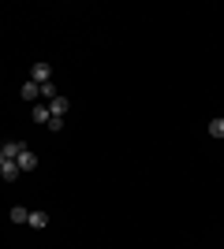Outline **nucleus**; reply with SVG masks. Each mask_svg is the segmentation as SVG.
<instances>
[{
  "label": "nucleus",
  "mask_w": 224,
  "mask_h": 249,
  "mask_svg": "<svg viewBox=\"0 0 224 249\" xmlns=\"http://www.w3.org/2000/svg\"><path fill=\"white\" fill-rule=\"evenodd\" d=\"M209 134H213V138H224V119H209Z\"/></svg>",
  "instance_id": "10"
},
{
  "label": "nucleus",
  "mask_w": 224,
  "mask_h": 249,
  "mask_svg": "<svg viewBox=\"0 0 224 249\" xmlns=\"http://www.w3.org/2000/svg\"><path fill=\"white\" fill-rule=\"evenodd\" d=\"M38 97H41V86L26 78V82H22V101H38Z\"/></svg>",
  "instance_id": "8"
},
{
  "label": "nucleus",
  "mask_w": 224,
  "mask_h": 249,
  "mask_svg": "<svg viewBox=\"0 0 224 249\" xmlns=\"http://www.w3.org/2000/svg\"><path fill=\"white\" fill-rule=\"evenodd\" d=\"M30 82H38V86H45V82H53V67H49V63L45 60H38L30 67Z\"/></svg>",
  "instance_id": "1"
},
{
  "label": "nucleus",
  "mask_w": 224,
  "mask_h": 249,
  "mask_svg": "<svg viewBox=\"0 0 224 249\" xmlns=\"http://www.w3.org/2000/svg\"><path fill=\"white\" fill-rule=\"evenodd\" d=\"M26 219H30V208H22V205L11 208V223H26Z\"/></svg>",
  "instance_id": "9"
},
{
  "label": "nucleus",
  "mask_w": 224,
  "mask_h": 249,
  "mask_svg": "<svg viewBox=\"0 0 224 249\" xmlns=\"http://www.w3.org/2000/svg\"><path fill=\"white\" fill-rule=\"evenodd\" d=\"M19 175H22V171H19L15 160H4V164H0V178H4V182H15Z\"/></svg>",
  "instance_id": "3"
},
{
  "label": "nucleus",
  "mask_w": 224,
  "mask_h": 249,
  "mask_svg": "<svg viewBox=\"0 0 224 249\" xmlns=\"http://www.w3.org/2000/svg\"><path fill=\"white\" fill-rule=\"evenodd\" d=\"M4 160H8V156H4V149H0V164H4Z\"/></svg>",
  "instance_id": "13"
},
{
  "label": "nucleus",
  "mask_w": 224,
  "mask_h": 249,
  "mask_svg": "<svg viewBox=\"0 0 224 249\" xmlns=\"http://www.w3.org/2000/svg\"><path fill=\"white\" fill-rule=\"evenodd\" d=\"M45 126H49V130H64V115H53V119H49Z\"/></svg>",
  "instance_id": "11"
},
{
  "label": "nucleus",
  "mask_w": 224,
  "mask_h": 249,
  "mask_svg": "<svg viewBox=\"0 0 224 249\" xmlns=\"http://www.w3.org/2000/svg\"><path fill=\"white\" fill-rule=\"evenodd\" d=\"M45 104H49V112H53V115H67V108H71V101L60 97V93H56L53 101H45Z\"/></svg>",
  "instance_id": "4"
},
{
  "label": "nucleus",
  "mask_w": 224,
  "mask_h": 249,
  "mask_svg": "<svg viewBox=\"0 0 224 249\" xmlns=\"http://www.w3.org/2000/svg\"><path fill=\"white\" fill-rule=\"evenodd\" d=\"M15 164H19V171H34V167H38V153H30V149H26Z\"/></svg>",
  "instance_id": "7"
},
{
  "label": "nucleus",
  "mask_w": 224,
  "mask_h": 249,
  "mask_svg": "<svg viewBox=\"0 0 224 249\" xmlns=\"http://www.w3.org/2000/svg\"><path fill=\"white\" fill-rule=\"evenodd\" d=\"M0 149H4V156H8V160H19V156L26 153V145H22V142H4Z\"/></svg>",
  "instance_id": "6"
},
{
  "label": "nucleus",
  "mask_w": 224,
  "mask_h": 249,
  "mask_svg": "<svg viewBox=\"0 0 224 249\" xmlns=\"http://www.w3.org/2000/svg\"><path fill=\"white\" fill-rule=\"evenodd\" d=\"M26 223H30L34 231H45V227H49V212H41V208H34V212H30V219H26Z\"/></svg>",
  "instance_id": "5"
},
{
  "label": "nucleus",
  "mask_w": 224,
  "mask_h": 249,
  "mask_svg": "<svg viewBox=\"0 0 224 249\" xmlns=\"http://www.w3.org/2000/svg\"><path fill=\"white\" fill-rule=\"evenodd\" d=\"M30 119H34V123H49V119H53V112H49V104H45V101H38V104L30 108Z\"/></svg>",
  "instance_id": "2"
},
{
  "label": "nucleus",
  "mask_w": 224,
  "mask_h": 249,
  "mask_svg": "<svg viewBox=\"0 0 224 249\" xmlns=\"http://www.w3.org/2000/svg\"><path fill=\"white\" fill-rule=\"evenodd\" d=\"M41 97H45V101H53V97H56V86L45 82V86H41Z\"/></svg>",
  "instance_id": "12"
}]
</instances>
